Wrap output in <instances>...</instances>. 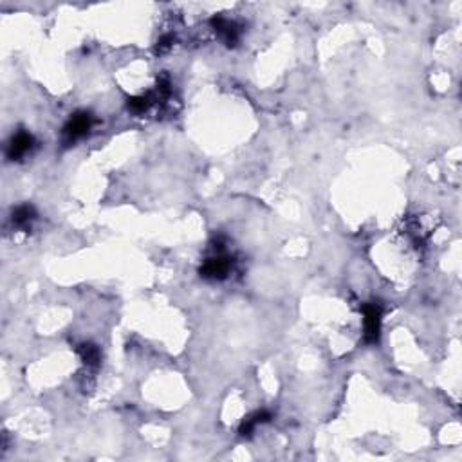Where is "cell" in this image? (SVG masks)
Wrapping results in <instances>:
<instances>
[{"mask_svg":"<svg viewBox=\"0 0 462 462\" xmlns=\"http://www.w3.org/2000/svg\"><path fill=\"white\" fill-rule=\"evenodd\" d=\"M269 419H271V414L267 410H257V412H253V414L248 415V417H246L244 421H242V424H240V428H239V433L242 437H249V435H251V433L255 432V428H257L258 424L267 423Z\"/></svg>","mask_w":462,"mask_h":462,"instance_id":"6","label":"cell"},{"mask_svg":"<svg viewBox=\"0 0 462 462\" xmlns=\"http://www.w3.org/2000/svg\"><path fill=\"white\" fill-rule=\"evenodd\" d=\"M363 313V336H365L366 343H375L380 340V332H381V320H383V309H381L380 304L371 301V304H365L362 307Z\"/></svg>","mask_w":462,"mask_h":462,"instance_id":"3","label":"cell"},{"mask_svg":"<svg viewBox=\"0 0 462 462\" xmlns=\"http://www.w3.org/2000/svg\"><path fill=\"white\" fill-rule=\"evenodd\" d=\"M76 352L80 354V358H82V362L85 363L87 366H98L100 365V359H101V354H100V349H98L96 345L92 343H82L78 345V349H76Z\"/></svg>","mask_w":462,"mask_h":462,"instance_id":"8","label":"cell"},{"mask_svg":"<svg viewBox=\"0 0 462 462\" xmlns=\"http://www.w3.org/2000/svg\"><path fill=\"white\" fill-rule=\"evenodd\" d=\"M209 26L214 27V31L218 35V38L223 40L228 47L237 45L240 38V27L237 26L233 20H228L224 17H214L209 20Z\"/></svg>","mask_w":462,"mask_h":462,"instance_id":"5","label":"cell"},{"mask_svg":"<svg viewBox=\"0 0 462 462\" xmlns=\"http://www.w3.org/2000/svg\"><path fill=\"white\" fill-rule=\"evenodd\" d=\"M172 44H174V36L165 35L159 42H157V52H166L172 47Z\"/></svg>","mask_w":462,"mask_h":462,"instance_id":"9","label":"cell"},{"mask_svg":"<svg viewBox=\"0 0 462 462\" xmlns=\"http://www.w3.org/2000/svg\"><path fill=\"white\" fill-rule=\"evenodd\" d=\"M215 253L204 260L201 267V276L208 280H224L231 273L233 267V258L226 253L223 242H217L214 246Z\"/></svg>","mask_w":462,"mask_h":462,"instance_id":"1","label":"cell"},{"mask_svg":"<svg viewBox=\"0 0 462 462\" xmlns=\"http://www.w3.org/2000/svg\"><path fill=\"white\" fill-rule=\"evenodd\" d=\"M35 218H36L35 208L31 204H22L18 206V208L13 211V215H11V223H13V226L20 228V230H26V228L31 226V223H33Z\"/></svg>","mask_w":462,"mask_h":462,"instance_id":"7","label":"cell"},{"mask_svg":"<svg viewBox=\"0 0 462 462\" xmlns=\"http://www.w3.org/2000/svg\"><path fill=\"white\" fill-rule=\"evenodd\" d=\"M94 125V118H92L89 112H76L75 116H70L69 121L66 123V127L61 131V140L64 144H73L78 140L85 137L89 134V131Z\"/></svg>","mask_w":462,"mask_h":462,"instance_id":"2","label":"cell"},{"mask_svg":"<svg viewBox=\"0 0 462 462\" xmlns=\"http://www.w3.org/2000/svg\"><path fill=\"white\" fill-rule=\"evenodd\" d=\"M33 147H35V137H33L29 132L20 131L9 140L8 149H6V156H8V159H11V161H18V159L26 157L27 154L33 150Z\"/></svg>","mask_w":462,"mask_h":462,"instance_id":"4","label":"cell"}]
</instances>
